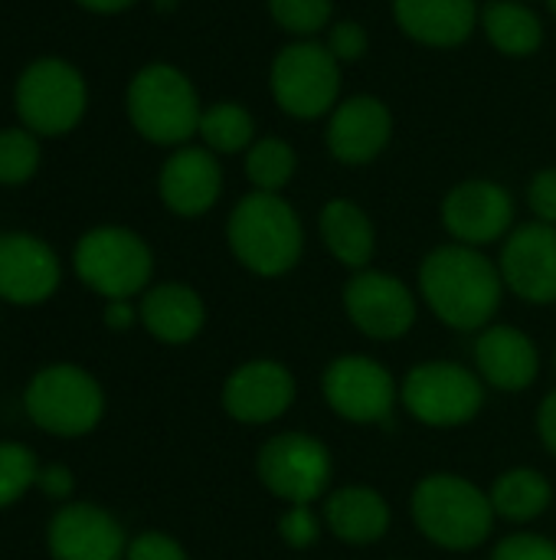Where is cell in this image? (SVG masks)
<instances>
[{
    "instance_id": "d4e9b609",
    "label": "cell",
    "mask_w": 556,
    "mask_h": 560,
    "mask_svg": "<svg viewBox=\"0 0 556 560\" xmlns=\"http://www.w3.org/2000/svg\"><path fill=\"white\" fill-rule=\"evenodd\" d=\"M482 26L492 46L505 56H531L544 43V26L537 13L518 0H492L482 10Z\"/></svg>"
},
{
    "instance_id": "9a60e30c",
    "label": "cell",
    "mask_w": 556,
    "mask_h": 560,
    "mask_svg": "<svg viewBox=\"0 0 556 560\" xmlns=\"http://www.w3.org/2000/svg\"><path fill=\"white\" fill-rule=\"evenodd\" d=\"M56 253L29 233L0 236V299L10 305H39L59 289Z\"/></svg>"
},
{
    "instance_id": "836d02e7",
    "label": "cell",
    "mask_w": 556,
    "mask_h": 560,
    "mask_svg": "<svg viewBox=\"0 0 556 560\" xmlns=\"http://www.w3.org/2000/svg\"><path fill=\"white\" fill-rule=\"evenodd\" d=\"M125 560H187V555L174 538H167L161 532H144L128 545Z\"/></svg>"
},
{
    "instance_id": "e575fe53",
    "label": "cell",
    "mask_w": 556,
    "mask_h": 560,
    "mask_svg": "<svg viewBox=\"0 0 556 560\" xmlns=\"http://www.w3.org/2000/svg\"><path fill=\"white\" fill-rule=\"evenodd\" d=\"M328 49L334 52V59L341 62H354L364 56L367 49V30L357 23V20H341L334 30H331V39H328Z\"/></svg>"
},
{
    "instance_id": "ac0fdd59",
    "label": "cell",
    "mask_w": 556,
    "mask_h": 560,
    "mask_svg": "<svg viewBox=\"0 0 556 560\" xmlns=\"http://www.w3.org/2000/svg\"><path fill=\"white\" fill-rule=\"evenodd\" d=\"M390 108L374 95H354L334 108L328 125V148L344 164H367L390 144Z\"/></svg>"
},
{
    "instance_id": "8fae6325",
    "label": "cell",
    "mask_w": 556,
    "mask_h": 560,
    "mask_svg": "<svg viewBox=\"0 0 556 560\" xmlns=\"http://www.w3.org/2000/svg\"><path fill=\"white\" fill-rule=\"evenodd\" d=\"M324 400L351 423H387L397 404V384L374 358L347 354L324 371Z\"/></svg>"
},
{
    "instance_id": "5bb4252c",
    "label": "cell",
    "mask_w": 556,
    "mask_h": 560,
    "mask_svg": "<svg viewBox=\"0 0 556 560\" xmlns=\"http://www.w3.org/2000/svg\"><path fill=\"white\" fill-rule=\"evenodd\" d=\"M501 279L534 305L556 302V226L528 223L514 230L501 253Z\"/></svg>"
},
{
    "instance_id": "4dcf8cb0",
    "label": "cell",
    "mask_w": 556,
    "mask_h": 560,
    "mask_svg": "<svg viewBox=\"0 0 556 560\" xmlns=\"http://www.w3.org/2000/svg\"><path fill=\"white\" fill-rule=\"evenodd\" d=\"M275 23L288 33L311 36L331 20V0H269Z\"/></svg>"
},
{
    "instance_id": "8d00e7d4",
    "label": "cell",
    "mask_w": 556,
    "mask_h": 560,
    "mask_svg": "<svg viewBox=\"0 0 556 560\" xmlns=\"http://www.w3.org/2000/svg\"><path fill=\"white\" fill-rule=\"evenodd\" d=\"M36 486L43 489V495H49L56 502L59 499H69V492H72V472L66 466H59V463L43 466L39 476H36Z\"/></svg>"
},
{
    "instance_id": "2e32d148",
    "label": "cell",
    "mask_w": 556,
    "mask_h": 560,
    "mask_svg": "<svg viewBox=\"0 0 556 560\" xmlns=\"http://www.w3.org/2000/svg\"><path fill=\"white\" fill-rule=\"evenodd\" d=\"M295 400V377L279 361H249L226 377L223 407L239 423H272Z\"/></svg>"
},
{
    "instance_id": "8992f818",
    "label": "cell",
    "mask_w": 556,
    "mask_h": 560,
    "mask_svg": "<svg viewBox=\"0 0 556 560\" xmlns=\"http://www.w3.org/2000/svg\"><path fill=\"white\" fill-rule=\"evenodd\" d=\"M72 266L92 292L115 302L131 299L147 285L154 256L138 233L125 226H95L75 243Z\"/></svg>"
},
{
    "instance_id": "603a6c76",
    "label": "cell",
    "mask_w": 556,
    "mask_h": 560,
    "mask_svg": "<svg viewBox=\"0 0 556 560\" xmlns=\"http://www.w3.org/2000/svg\"><path fill=\"white\" fill-rule=\"evenodd\" d=\"M324 522L347 545H374L390 528V505L374 489L344 486L328 499Z\"/></svg>"
},
{
    "instance_id": "4fadbf2b",
    "label": "cell",
    "mask_w": 556,
    "mask_h": 560,
    "mask_svg": "<svg viewBox=\"0 0 556 560\" xmlns=\"http://www.w3.org/2000/svg\"><path fill=\"white\" fill-rule=\"evenodd\" d=\"M511 220L514 200L501 184L492 180H465L452 187L442 200V223L465 246H485L501 240Z\"/></svg>"
},
{
    "instance_id": "ab89813d",
    "label": "cell",
    "mask_w": 556,
    "mask_h": 560,
    "mask_svg": "<svg viewBox=\"0 0 556 560\" xmlns=\"http://www.w3.org/2000/svg\"><path fill=\"white\" fill-rule=\"evenodd\" d=\"M75 3L85 7V10H92V13H121L131 3H138V0H75Z\"/></svg>"
},
{
    "instance_id": "7c38bea8",
    "label": "cell",
    "mask_w": 556,
    "mask_h": 560,
    "mask_svg": "<svg viewBox=\"0 0 556 560\" xmlns=\"http://www.w3.org/2000/svg\"><path fill=\"white\" fill-rule=\"evenodd\" d=\"M344 308H347V318L357 325V331L377 341L403 338L416 322L413 292L400 279L387 272H374V269L357 272L344 285Z\"/></svg>"
},
{
    "instance_id": "e0dca14e",
    "label": "cell",
    "mask_w": 556,
    "mask_h": 560,
    "mask_svg": "<svg viewBox=\"0 0 556 560\" xmlns=\"http://www.w3.org/2000/svg\"><path fill=\"white\" fill-rule=\"evenodd\" d=\"M52 560H121L128 545L121 525L95 505H66L49 522Z\"/></svg>"
},
{
    "instance_id": "1f68e13d",
    "label": "cell",
    "mask_w": 556,
    "mask_h": 560,
    "mask_svg": "<svg viewBox=\"0 0 556 560\" xmlns=\"http://www.w3.org/2000/svg\"><path fill=\"white\" fill-rule=\"evenodd\" d=\"M279 535L288 548L301 551V548H311L318 541V518L308 505H292L282 522H279Z\"/></svg>"
},
{
    "instance_id": "83f0119b",
    "label": "cell",
    "mask_w": 556,
    "mask_h": 560,
    "mask_svg": "<svg viewBox=\"0 0 556 560\" xmlns=\"http://www.w3.org/2000/svg\"><path fill=\"white\" fill-rule=\"evenodd\" d=\"M246 174L256 184V190L275 194L282 190L292 174H295V151L292 144H285L282 138H265L256 141L246 154Z\"/></svg>"
},
{
    "instance_id": "484cf974",
    "label": "cell",
    "mask_w": 556,
    "mask_h": 560,
    "mask_svg": "<svg viewBox=\"0 0 556 560\" xmlns=\"http://www.w3.org/2000/svg\"><path fill=\"white\" fill-rule=\"evenodd\" d=\"M492 509L508 522H534L551 505V482L534 469H511L492 486Z\"/></svg>"
},
{
    "instance_id": "f546056e",
    "label": "cell",
    "mask_w": 556,
    "mask_h": 560,
    "mask_svg": "<svg viewBox=\"0 0 556 560\" xmlns=\"http://www.w3.org/2000/svg\"><path fill=\"white\" fill-rule=\"evenodd\" d=\"M36 456L20 443H0V509L13 505L36 486Z\"/></svg>"
},
{
    "instance_id": "4316f807",
    "label": "cell",
    "mask_w": 556,
    "mask_h": 560,
    "mask_svg": "<svg viewBox=\"0 0 556 560\" xmlns=\"http://www.w3.org/2000/svg\"><path fill=\"white\" fill-rule=\"evenodd\" d=\"M252 115L236 105V102H220L213 108H203L200 115V138L206 141L210 151H220V154H236L242 148H249L252 141Z\"/></svg>"
},
{
    "instance_id": "277c9868",
    "label": "cell",
    "mask_w": 556,
    "mask_h": 560,
    "mask_svg": "<svg viewBox=\"0 0 556 560\" xmlns=\"http://www.w3.org/2000/svg\"><path fill=\"white\" fill-rule=\"evenodd\" d=\"M200 115L193 82L167 62L144 66L128 85V118L154 144H184L200 131Z\"/></svg>"
},
{
    "instance_id": "d6986e66",
    "label": "cell",
    "mask_w": 556,
    "mask_h": 560,
    "mask_svg": "<svg viewBox=\"0 0 556 560\" xmlns=\"http://www.w3.org/2000/svg\"><path fill=\"white\" fill-rule=\"evenodd\" d=\"M161 200L177 217L206 213L223 190V171L206 148H180L161 167Z\"/></svg>"
},
{
    "instance_id": "30bf717a",
    "label": "cell",
    "mask_w": 556,
    "mask_h": 560,
    "mask_svg": "<svg viewBox=\"0 0 556 560\" xmlns=\"http://www.w3.org/2000/svg\"><path fill=\"white\" fill-rule=\"evenodd\" d=\"M259 482L288 505H311L331 482V453L308 433L272 436L256 459Z\"/></svg>"
},
{
    "instance_id": "ffe728a7",
    "label": "cell",
    "mask_w": 556,
    "mask_h": 560,
    "mask_svg": "<svg viewBox=\"0 0 556 560\" xmlns=\"http://www.w3.org/2000/svg\"><path fill=\"white\" fill-rule=\"evenodd\" d=\"M475 364L478 374L498 390H524L537 381L541 371L534 341L511 325H492L478 335Z\"/></svg>"
},
{
    "instance_id": "6da1fadb",
    "label": "cell",
    "mask_w": 556,
    "mask_h": 560,
    "mask_svg": "<svg viewBox=\"0 0 556 560\" xmlns=\"http://www.w3.org/2000/svg\"><path fill=\"white\" fill-rule=\"evenodd\" d=\"M419 289L426 305L459 331L485 328L501 305V272L465 243L433 249L419 266Z\"/></svg>"
},
{
    "instance_id": "cb8c5ba5",
    "label": "cell",
    "mask_w": 556,
    "mask_h": 560,
    "mask_svg": "<svg viewBox=\"0 0 556 560\" xmlns=\"http://www.w3.org/2000/svg\"><path fill=\"white\" fill-rule=\"evenodd\" d=\"M321 236L331 256L351 269H364L377 246L374 223L354 200H331L321 210Z\"/></svg>"
},
{
    "instance_id": "f1b7e54d",
    "label": "cell",
    "mask_w": 556,
    "mask_h": 560,
    "mask_svg": "<svg viewBox=\"0 0 556 560\" xmlns=\"http://www.w3.org/2000/svg\"><path fill=\"white\" fill-rule=\"evenodd\" d=\"M39 171V135L29 128H3L0 131V184L20 187Z\"/></svg>"
},
{
    "instance_id": "60d3db41",
    "label": "cell",
    "mask_w": 556,
    "mask_h": 560,
    "mask_svg": "<svg viewBox=\"0 0 556 560\" xmlns=\"http://www.w3.org/2000/svg\"><path fill=\"white\" fill-rule=\"evenodd\" d=\"M547 7H551V10H554V13H556V0H547Z\"/></svg>"
},
{
    "instance_id": "7a4b0ae2",
    "label": "cell",
    "mask_w": 556,
    "mask_h": 560,
    "mask_svg": "<svg viewBox=\"0 0 556 560\" xmlns=\"http://www.w3.org/2000/svg\"><path fill=\"white\" fill-rule=\"evenodd\" d=\"M226 236L233 256L249 272L265 279L285 276L298 262L305 246L298 213L279 194L265 190H256L236 203V210L229 213Z\"/></svg>"
},
{
    "instance_id": "ba28073f",
    "label": "cell",
    "mask_w": 556,
    "mask_h": 560,
    "mask_svg": "<svg viewBox=\"0 0 556 560\" xmlns=\"http://www.w3.org/2000/svg\"><path fill=\"white\" fill-rule=\"evenodd\" d=\"M400 397L403 407L426 427H462L482 410L485 387L462 364L429 361L406 374Z\"/></svg>"
},
{
    "instance_id": "7402d4cb",
    "label": "cell",
    "mask_w": 556,
    "mask_h": 560,
    "mask_svg": "<svg viewBox=\"0 0 556 560\" xmlns=\"http://www.w3.org/2000/svg\"><path fill=\"white\" fill-rule=\"evenodd\" d=\"M141 322L144 328L164 341V345H187L200 335L203 322H206V308L200 302V295L190 285L180 282H167L151 289L141 299Z\"/></svg>"
},
{
    "instance_id": "74e56055",
    "label": "cell",
    "mask_w": 556,
    "mask_h": 560,
    "mask_svg": "<svg viewBox=\"0 0 556 560\" xmlns=\"http://www.w3.org/2000/svg\"><path fill=\"white\" fill-rule=\"evenodd\" d=\"M537 430H541L544 446L556 456V390L544 397V404H541V410H537Z\"/></svg>"
},
{
    "instance_id": "5b68a950",
    "label": "cell",
    "mask_w": 556,
    "mask_h": 560,
    "mask_svg": "<svg viewBox=\"0 0 556 560\" xmlns=\"http://www.w3.org/2000/svg\"><path fill=\"white\" fill-rule=\"evenodd\" d=\"M88 105V89L82 72L56 56L29 62L13 89V108L23 128L39 138H59L72 131Z\"/></svg>"
},
{
    "instance_id": "d590c367",
    "label": "cell",
    "mask_w": 556,
    "mask_h": 560,
    "mask_svg": "<svg viewBox=\"0 0 556 560\" xmlns=\"http://www.w3.org/2000/svg\"><path fill=\"white\" fill-rule=\"evenodd\" d=\"M528 200H531V210L541 217V223L556 226V167H547V171L534 174Z\"/></svg>"
},
{
    "instance_id": "3957f363",
    "label": "cell",
    "mask_w": 556,
    "mask_h": 560,
    "mask_svg": "<svg viewBox=\"0 0 556 560\" xmlns=\"http://www.w3.org/2000/svg\"><path fill=\"white\" fill-rule=\"evenodd\" d=\"M413 522L439 548L472 551L495 528L492 499L462 476H426L413 492Z\"/></svg>"
},
{
    "instance_id": "d6a6232c",
    "label": "cell",
    "mask_w": 556,
    "mask_h": 560,
    "mask_svg": "<svg viewBox=\"0 0 556 560\" xmlns=\"http://www.w3.org/2000/svg\"><path fill=\"white\" fill-rule=\"evenodd\" d=\"M492 560H556V545L541 535H511L495 548Z\"/></svg>"
},
{
    "instance_id": "44dd1931",
    "label": "cell",
    "mask_w": 556,
    "mask_h": 560,
    "mask_svg": "<svg viewBox=\"0 0 556 560\" xmlns=\"http://www.w3.org/2000/svg\"><path fill=\"white\" fill-rule=\"evenodd\" d=\"M393 13L426 46H459L475 30V0H393Z\"/></svg>"
},
{
    "instance_id": "9c48e42d",
    "label": "cell",
    "mask_w": 556,
    "mask_h": 560,
    "mask_svg": "<svg viewBox=\"0 0 556 560\" xmlns=\"http://www.w3.org/2000/svg\"><path fill=\"white\" fill-rule=\"evenodd\" d=\"M341 62L328 46L318 43H292L272 62V95L282 112L292 118H318L324 115L341 92Z\"/></svg>"
},
{
    "instance_id": "52a82bcc",
    "label": "cell",
    "mask_w": 556,
    "mask_h": 560,
    "mask_svg": "<svg viewBox=\"0 0 556 560\" xmlns=\"http://www.w3.org/2000/svg\"><path fill=\"white\" fill-rule=\"evenodd\" d=\"M29 420L52 436H85L105 413L98 381L75 364H52L39 371L23 397Z\"/></svg>"
},
{
    "instance_id": "f35d334b",
    "label": "cell",
    "mask_w": 556,
    "mask_h": 560,
    "mask_svg": "<svg viewBox=\"0 0 556 560\" xmlns=\"http://www.w3.org/2000/svg\"><path fill=\"white\" fill-rule=\"evenodd\" d=\"M105 325L111 328V331H128L131 325H134V308H131V302L128 299H115V302H108L105 305Z\"/></svg>"
}]
</instances>
